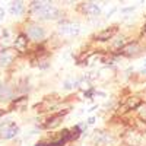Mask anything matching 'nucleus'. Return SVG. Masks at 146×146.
<instances>
[{"instance_id":"obj_1","label":"nucleus","mask_w":146,"mask_h":146,"mask_svg":"<svg viewBox=\"0 0 146 146\" xmlns=\"http://www.w3.org/2000/svg\"><path fill=\"white\" fill-rule=\"evenodd\" d=\"M28 9L31 16L40 21H58L63 16V12L51 2H31Z\"/></svg>"},{"instance_id":"obj_2","label":"nucleus","mask_w":146,"mask_h":146,"mask_svg":"<svg viewBox=\"0 0 146 146\" xmlns=\"http://www.w3.org/2000/svg\"><path fill=\"white\" fill-rule=\"evenodd\" d=\"M28 36L29 41H34V42H42L47 36V29L38 22H31L25 27V31H23Z\"/></svg>"},{"instance_id":"obj_3","label":"nucleus","mask_w":146,"mask_h":146,"mask_svg":"<svg viewBox=\"0 0 146 146\" xmlns=\"http://www.w3.org/2000/svg\"><path fill=\"white\" fill-rule=\"evenodd\" d=\"M117 142L115 136L107 130H95L92 133V143L95 146H114Z\"/></svg>"},{"instance_id":"obj_4","label":"nucleus","mask_w":146,"mask_h":146,"mask_svg":"<svg viewBox=\"0 0 146 146\" xmlns=\"http://www.w3.org/2000/svg\"><path fill=\"white\" fill-rule=\"evenodd\" d=\"M19 135V126L13 120H5L0 123V139L10 140Z\"/></svg>"},{"instance_id":"obj_5","label":"nucleus","mask_w":146,"mask_h":146,"mask_svg":"<svg viewBox=\"0 0 146 146\" xmlns=\"http://www.w3.org/2000/svg\"><path fill=\"white\" fill-rule=\"evenodd\" d=\"M57 32L63 36H78L80 34V25L76 22H70L67 19H63L58 23Z\"/></svg>"},{"instance_id":"obj_6","label":"nucleus","mask_w":146,"mask_h":146,"mask_svg":"<svg viewBox=\"0 0 146 146\" xmlns=\"http://www.w3.org/2000/svg\"><path fill=\"white\" fill-rule=\"evenodd\" d=\"M69 111V108L67 110H63V111H60V113H56V114H51L50 117H47L44 120V124L41 129H45V130H53V129H57L62 126V123L64 121V115L67 114Z\"/></svg>"},{"instance_id":"obj_7","label":"nucleus","mask_w":146,"mask_h":146,"mask_svg":"<svg viewBox=\"0 0 146 146\" xmlns=\"http://www.w3.org/2000/svg\"><path fill=\"white\" fill-rule=\"evenodd\" d=\"M79 10L82 15H86L89 18H98L101 15V7L95 2H82L79 5Z\"/></svg>"},{"instance_id":"obj_8","label":"nucleus","mask_w":146,"mask_h":146,"mask_svg":"<svg viewBox=\"0 0 146 146\" xmlns=\"http://www.w3.org/2000/svg\"><path fill=\"white\" fill-rule=\"evenodd\" d=\"M142 51H145L143 48H142V45H140L137 41H131V42H127V44H126V47H124L120 53L123 54V56H126V57L133 58V57L140 56V54H142Z\"/></svg>"},{"instance_id":"obj_9","label":"nucleus","mask_w":146,"mask_h":146,"mask_svg":"<svg viewBox=\"0 0 146 146\" xmlns=\"http://www.w3.org/2000/svg\"><path fill=\"white\" fill-rule=\"evenodd\" d=\"M142 139H143L142 133L137 131L136 129H130V130H127V131L124 133V136H123L124 143H127L129 146H139V145L142 143Z\"/></svg>"},{"instance_id":"obj_10","label":"nucleus","mask_w":146,"mask_h":146,"mask_svg":"<svg viewBox=\"0 0 146 146\" xmlns=\"http://www.w3.org/2000/svg\"><path fill=\"white\" fill-rule=\"evenodd\" d=\"M16 51L12 50V48H2L0 51V67H9L12 63L15 62L16 58Z\"/></svg>"},{"instance_id":"obj_11","label":"nucleus","mask_w":146,"mask_h":146,"mask_svg":"<svg viewBox=\"0 0 146 146\" xmlns=\"http://www.w3.org/2000/svg\"><path fill=\"white\" fill-rule=\"evenodd\" d=\"M118 32V28L117 25H113V27H108L102 31H100L98 34L95 35V40L96 41H100V42H104V41H110V40H113L114 36L117 35Z\"/></svg>"},{"instance_id":"obj_12","label":"nucleus","mask_w":146,"mask_h":146,"mask_svg":"<svg viewBox=\"0 0 146 146\" xmlns=\"http://www.w3.org/2000/svg\"><path fill=\"white\" fill-rule=\"evenodd\" d=\"M28 42H29V40H28V36L23 34V32H21L16 38H15V42H13V50L16 51V53H19V54H23V53H27L28 51Z\"/></svg>"},{"instance_id":"obj_13","label":"nucleus","mask_w":146,"mask_h":146,"mask_svg":"<svg viewBox=\"0 0 146 146\" xmlns=\"http://www.w3.org/2000/svg\"><path fill=\"white\" fill-rule=\"evenodd\" d=\"M16 98L15 96V89L9 86L7 83L0 85V102H10Z\"/></svg>"},{"instance_id":"obj_14","label":"nucleus","mask_w":146,"mask_h":146,"mask_svg":"<svg viewBox=\"0 0 146 146\" xmlns=\"http://www.w3.org/2000/svg\"><path fill=\"white\" fill-rule=\"evenodd\" d=\"M126 44H127V36L126 35H115L111 40L110 47H111L113 51H121L126 47Z\"/></svg>"},{"instance_id":"obj_15","label":"nucleus","mask_w":146,"mask_h":146,"mask_svg":"<svg viewBox=\"0 0 146 146\" xmlns=\"http://www.w3.org/2000/svg\"><path fill=\"white\" fill-rule=\"evenodd\" d=\"M9 12H10V15H13V16H21L23 12H25V3L21 2V0L12 2L9 5Z\"/></svg>"},{"instance_id":"obj_16","label":"nucleus","mask_w":146,"mask_h":146,"mask_svg":"<svg viewBox=\"0 0 146 146\" xmlns=\"http://www.w3.org/2000/svg\"><path fill=\"white\" fill-rule=\"evenodd\" d=\"M140 105H142V98L137 96V95L130 96V98L127 100V102H126V108H129V110H137Z\"/></svg>"},{"instance_id":"obj_17","label":"nucleus","mask_w":146,"mask_h":146,"mask_svg":"<svg viewBox=\"0 0 146 146\" xmlns=\"http://www.w3.org/2000/svg\"><path fill=\"white\" fill-rule=\"evenodd\" d=\"M137 111H139V118L146 123V104H145V102L137 108Z\"/></svg>"},{"instance_id":"obj_18","label":"nucleus","mask_w":146,"mask_h":146,"mask_svg":"<svg viewBox=\"0 0 146 146\" xmlns=\"http://www.w3.org/2000/svg\"><path fill=\"white\" fill-rule=\"evenodd\" d=\"M94 94H95V89H94V88H91V89H88V91H83V95L86 96V98H92Z\"/></svg>"},{"instance_id":"obj_19","label":"nucleus","mask_w":146,"mask_h":146,"mask_svg":"<svg viewBox=\"0 0 146 146\" xmlns=\"http://www.w3.org/2000/svg\"><path fill=\"white\" fill-rule=\"evenodd\" d=\"M133 10H135V7H126V9H123V10H121V12H123V13H127V12H133Z\"/></svg>"},{"instance_id":"obj_20","label":"nucleus","mask_w":146,"mask_h":146,"mask_svg":"<svg viewBox=\"0 0 146 146\" xmlns=\"http://www.w3.org/2000/svg\"><path fill=\"white\" fill-rule=\"evenodd\" d=\"M95 120H96L95 117H89V118H88V123H86V124H94V123H95Z\"/></svg>"},{"instance_id":"obj_21","label":"nucleus","mask_w":146,"mask_h":146,"mask_svg":"<svg viewBox=\"0 0 146 146\" xmlns=\"http://www.w3.org/2000/svg\"><path fill=\"white\" fill-rule=\"evenodd\" d=\"M2 115H3V110H2V108H0V117H2Z\"/></svg>"},{"instance_id":"obj_22","label":"nucleus","mask_w":146,"mask_h":146,"mask_svg":"<svg viewBox=\"0 0 146 146\" xmlns=\"http://www.w3.org/2000/svg\"><path fill=\"white\" fill-rule=\"evenodd\" d=\"M143 29H145V32H146V23H145V27H143Z\"/></svg>"},{"instance_id":"obj_23","label":"nucleus","mask_w":146,"mask_h":146,"mask_svg":"<svg viewBox=\"0 0 146 146\" xmlns=\"http://www.w3.org/2000/svg\"><path fill=\"white\" fill-rule=\"evenodd\" d=\"M142 73H146V69H143V70H142Z\"/></svg>"}]
</instances>
